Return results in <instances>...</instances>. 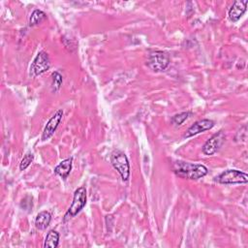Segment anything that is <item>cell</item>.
Returning a JSON list of instances; mask_svg holds the SVG:
<instances>
[{"instance_id":"cell-6","label":"cell","mask_w":248,"mask_h":248,"mask_svg":"<svg viewBox=\"0 0 248 248\" xmlns=\"http://www.w3.org/2000/svg\"><path fill=\"white\" fill-rule=\"evenodd\" d=\"M50 67V60L49 56L46 51H40L36 57L34 58L31 66L29 75L32 78H35L39 75H42L43 73L46 72Z\"/></svg>"},{"instance_id":"cell-1","label":"cell","mask_w":248,"mask_h":248,"mask_svg":"<svg viewBox=\"0 0 248 248\" xmlns=\"http://www.w3.org/2000/svg\"><path fill=\"white\" fill-rule=\"evenodd\" d=\"M173 172L184 179L196 180L203 177L207 173L205 166L201 164H191L187 162L177 161L172 164Z\"/></svg>"},{"instance_id":"cell-12","label":"cell","mask_w":248,"mask_h":248,"mask_svg":"<svg viewBox=\"0 0 248 248\" xmlns=\"http://www.w3.org/2000/svg\"><path fill=\"white\" fill-rule=\"evenodd\" d=\"M51 221V215L48 211H42L40 212L35 219V227L38 230H45L46 229Z\"/></svg>"},{"instance_id":"cell-10","label":"cell","mask_w":248,"mask_h":248,"mask_svg":"<svg viewBox=\"0 0 248 248\" xmlns=\"http://www.w3.org/2000/svg\"><path fill=\"white\" fill-rule=\"evenodd\" d=\"M248 1H234L232 5V7L229 10V18L232 21L235 22L240 19V17L244 15L246 12Z\"/></svg>"},{"instance_id":"cell-8","label":"cell","mask_w":248,"mask_h":248,"mask_svg":"<svg viewBox=\"0 0 248 248\" xmlns=\"http://www.w3.org/2000/svg\"><path fill=\"white\" fill-rule=\"evenodd\" d=\"M62 116H63V110L62 109H58L55 111V113L49 118V120L47 121L44 131H43V135H42V140H48L55 132V130L57 129L60 121L62 120Z\"/></svg>"},{"instance_id":"cell-9","label":"cell","mask_w":248,"mask_h":248,"mask_svg":"<svg viewBox=\"0 0 248 248\" xmlns=\"http://www.w3.org/2000/svg\"><path fill=\"white\" fill-rule=\"evenodd\" d=\"M214 126V122L210 119H201L197 122H195L189 129L186 131L184 138H190L195 135H198L200 133L205 132L207 130H210Z\"/></svg>"},{"instance_id":"cell-11","label":"cell","mask_w":248,"mask_h":248,"mask_svg":"<svg viewBox=\"0 0 248 248\" xmlns=\"http://www.w3.org/2000/svg\"><path fill=\"white\" fill-rule=\"evenodd\" d=\"M72 163H73V158H67L65 160H63L62 162L59 163V165H57L54 169V172L56 174H58L59 176H61L63 179H66L68 177V175L70 174V171L72 170Z\"/></svg>"},{"instance_id":"cell-13","label":"cell","mask_w":248,"mask_h":248,"mask_svg":"<svg viewBox=\"0 0 248 248\" xmlns=\"http://www.w3.org/2000/svg\"><path fill=\"white\" fill-rule=\"evenodd\" d=\"M58 242H59V233L56 231L51 230L47 232V234L46 236L44 247L45 248H56L58 246Z\"/></svg>"},{"instance_id":"cell-2","label":"cell","mask_w":248,"mask_h":248,"mask_svg":"<svg viewBox=\"0 0 248 248\" xmlns=\"http://www.w3.org/2000/svg\"><path fill=\"white\" fill-rule=\"evenodd\" d=\"M112 167L119 172L121 178L126 181L130 176V165L127 156L120 150H114L110 156Z\"/></svg>"},{"instance_id":"cell-5","label":"cell","mask_w":248,"mask_h":248,"mask_svg":"<svg viewBox=\"0 0 248 248\" xmlns=\"http://www.w3.org/2000/svg\"><path fill=\"white\" fill-rule=\"evenodd\" d=\"M170 64V56L162 50H155L149 53L147 66L154 72L164 71Z\"/></svg>"},{"instance_id":"cell-3","label":"cell","mask_w":248,"mask_h":248,"mask_svg":"<svg viewBox=\"0 0 248 248\" xmlns=\"http://www.w3.org/2000/svg\"><path fill=\"white\" fill-rule=\"evenodd\" d=\"M86 204V190L84 187L78 188L74 193L73 202L65 214L64 221L76 216Z\"/></svg>"},{"instance_id":"cell-14","label":"cell","mask_w":248,"mask_h":248,"mask_svg":"<svg viewBox=\"0 0 248 248\" xmlns=\"http://www.w3.org/2000/svg\"><path fill=\"white\" fill-rule=\"evenodd\" d=\"M46 15L43 11L34 10L29 18V25L30 26L37 25V24L41 23L44 19H46Z\"/></svg>"},{"instance_id":"cell-4","label":"cell","mask_w":248,"mask_h":248,"mask_svg":"<svg viewBox=\"0 0 248 248\" xmlns=\"http://www.w3.org/2000/svg\"><path fill=\"white\" fill-rule=\"evenodd\" d=\"M216 180L221 184H245L248 182V175L238 170H227L220 173Z\"/></svg>"},{"instance_id":"cell-16","label":"cell","mask_w":248,"mask_h":248,"mask_svg":"<svg viewBox=\"0 0 248 248\" xmlns=\"http://www.w3.org/2000/svg\"><path fill=\"white\" fill-rule=\"evenodd\" d=\"M51 78H52V83H51V87H52V91L56 92L60 89L61 85H62V76L58 73V72H53L51 74Z\"/></svg>"},{"instance_id":"cell-7","label":"cell","mask_w":248,"mask_h":248,"mask_svg":"<svg viewBox=\"0 0 248 248\" xmlns=\"http://www.w3.org/2000/svg\"><path fill=\"white\" fill-rule=\"evenodd\" d=\"M225 140H226V137H225L224 132L219 131L218 133L214 134L211 138H209L205 141V143L202 146V152L205 155L214 154L223 145V143L225 142Z\"/></svg>"},{"instance_id":"cell-17","label":"cell","mask_w":248,"mask_h":248,"mask_svg":"<svg viewBox=\"0 0 248 248\" xmlns=\"http://www.w3.org/2000/svg\"><path fill=\"white\" fill-rule=\"evenodd\" d=\"M34 159V155L31 152H28L24 155V157L22 158L20 164H19V169L20 170H24L25 169H27L29 167V165L33 162Z\"/></svg>"},{"instance_id":"cell-15","label":"cell","mask_w":248,"mask_h":248,"mask_svg":"<svg viewBox=\"0 0 248 248\" xmlns=\"http://www.w3.org/2000/svg\"><path fill=\"white\" fill-rule=\"evenodd\" d=\"M191 115H192V112H191V111H184V112L175 114V115H173V116L171 117V123H172L174 126H179V125H181L185 120H187Z\"/></svg>"}]
</instances>
